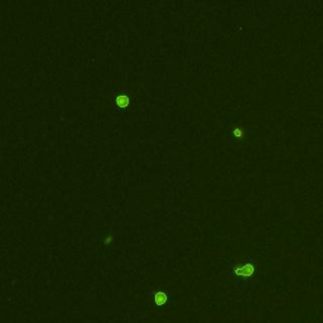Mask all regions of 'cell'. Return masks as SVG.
<instances>
[{"label":"cell","mask_w":323,"mask_h":323,"mask_svg":"<svg viewBox=\"0 0 323 323\" xmlns=\"http://www.w3.org/2000/svg\"><path fill=\"white\" fill-rule=\"evenodd\" d=\"M253 271H254V269H253V267H251V265H245V267H242L241 269H239V270H237V274H242V275H250Z\"/></svg>","instance_id":"1"}]
</instances>
